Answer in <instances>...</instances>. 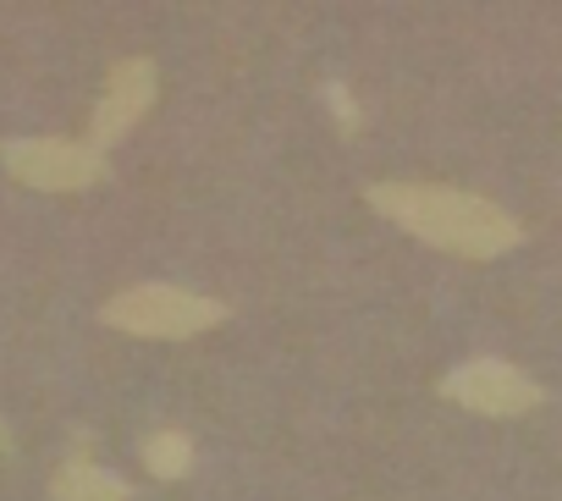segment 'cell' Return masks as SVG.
<instances>
[{
    "mask_svg": "<svg viewBox=\"0 0 562 501\" xmlns=\"http://www.w3.org/2000/svg\"><path fill=\"white\" fill-rule=\"evenodd\" d=\"M0 166H7L12 182L40 193H83L111 177V160L89 138H7Z\"/></svg>",
    "mask_w": 562,
    "mask_h": 501,
    "instance_id": "obj_3",
    "label": "cell"
},
{
    "mask_svg": "<svg viewBox=\"0 0 562 501\" xmlns=\"http://www.w3.org/2000/svg\"><path fill=\"white\" fill-rule=\"evenodd\" d=\"M232 309L193 293V287H171V282H144V287H127L116 298H105L100 320L122 337H138V342H188V337H204L226 320Z\"/></svg>",
    "mask_w": 562,
    "mask_h": 501,
    "instance_id": "obj_2",
    "label": "cell"
},
{
    "mask_svg": "<svg viewBox=\"0 0 562 501\" xmlns=\"http://www.w3.org/2000/svg\"><path fill=\"white\" fill-rule=\"evenodd\" d=\"M160 94V72L149 56H122L111 72H105V89L94 100V116H89V144L105 155L111 144H122L155 105Z\"/></svg>",
    "mask_w": 562,
    "mask_h": 501,
    "instance_id": "obj_5",
    "label": "cell"
},
{
    "mask_svg": "<svg viewBox=\"0 0 562 501\" xmlns=\"http://www.w3.org/2000/svg\"><path fill=\"white\" fill-rule=\"evenodd\" d=\"M138 457H144V468H149L155 479H182V474L193 468V435L177 430V424H160V430L144 435Z\"/></svg>",
    "mask_w": 562,
    "mask_h": 501,
    "instance_id": "obj_7",
    "label": "cell"
},
{
    "mask_svg": "<svg viewBox=\"0 0 562 501\" xmlns=\"http://www.w3.org/2000/svg\"><path fill=\"white\" fill-rule=\"evenodd\" d=\"M326 100H331V111H337V127H342V133H359V127H364V111H359V100H353L342 83H326Z\"/></svg>",
    "mask_w": 562,
    "mask_h": 501,
    "instance_id": "obj_8",
    "label": "cell"
},
{
    "mask_svg": "<svg viewBox=\"0 0 562 501\" xmlns=\"http://www.w3.org/2000/svg\"><path fill=\"white\" fill-rule=\"evenodd\" d=\"M370 209H381L392 226L414 231L436 254L452 260H502L524 242V226L480 193L447 187V182H370Z\"/></svg>",
    "mask_w": 562,
    "mask_h": 501,
    "instance_id": "obj_1",
    "label": "cell"
},
{
    "mask_svg": "<svg viewBox=\"0 0 562 501\" xmlns=\"http://www.w3.org/2000/svg\"><path fill=\"white\" fill-rule=\"evenodd\" d=\"M0 452H12V430H7V419H0Z\"/></svg>",
    "mask_w": 562,
    "mask_h": 501,
    "instance_id": "obj_9",
    "label": "cell"
},
{
    "mask_svg": "<svg viewBox=\"0 0 562 501\" xmlns=\"http://www.w3.org/2000/svg\"><path fill=\"white\" fill-rule=\"evenodd\" d=\"M50 501H133V485L94 457L89 435H72V452L56 463Z\"/></svg>",
    "mask_w": 562,
    "mask_h": 501,
    "instance_id": "obj_6",
    "label": "cell"
},
{
    "mask_svg": "<svg viewBox=\"0 0 562 501\" xmlns=\"http://www.w3.org/2000/svg\"><path fill=\"white\" fill-rule=\"evenodd\" d=\"M436 397H447V402H458L480 419H518V413L546 402V386H535L524 369H513L502 358H469V364L441 375Z\"/></svg>",
    "mask_w": 562,
    "mask_h": 501,
    "instance_id": "obj_4",
    "label": "cell"
}]
</instances>
